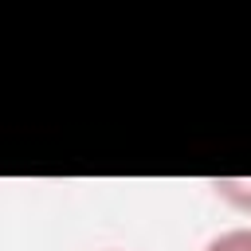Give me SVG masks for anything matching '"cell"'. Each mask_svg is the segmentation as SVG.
<instances>
[{
    "label": "cell",
    "instance_id": "1",
    "mask_svg": "<svg viewBox=\"0 0 251 251\" xmlns=\"http://www.w3.org/2000/svg\"><path fill=\"white\" fill-rule=\"evenodd\" d=\"M204 251H251V231L239 227V231H224L220 239H212Z\"/></svg>",
    "mask_w": 251,
    "mask_h": 251
},
{
    "label": "cell",
    "instance_id": "2",
    "mask_svg": "<svg viewBox=\"0 0 251 251\" xmlns=\"http://www.w3.org/2000/svg\"><path fill=\"white\" fill-rule=\"evenodd\" d=\"M216 188L227 196V200H235V204H243V208H251V192H239V188H231V180H216ZM251 188V184H247Z\"/></svg>",
    "mask_w": 251,
    "mask_h": 251
}]
</instances>
